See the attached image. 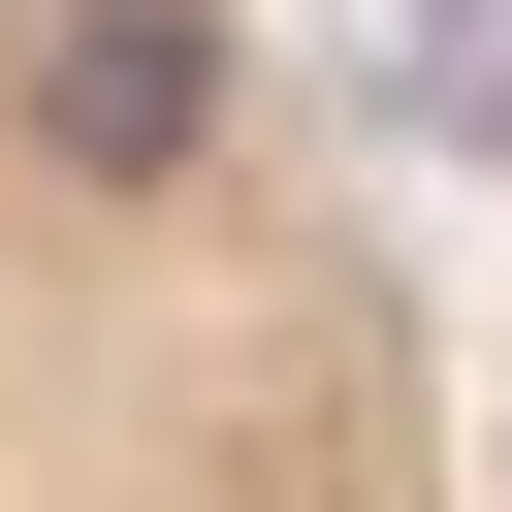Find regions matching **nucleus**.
Listing matches in <instances>:
<instances>
[{
  "instance_id": "f257e3e1",
  "label": "nucleus",
  "mask_w": 512,
  "mask_h": 512,
  "mask_svg": "<svg viewBox=\"0 0 512 512\" xmlns=\"http://www.w3.org/2000/svg\"><path fill=\"white\" fill-rule=\"evenodd\" d=\"M0 512H480V320L256 0H0Z\"/></svg>"
},
{
  "instance_id": "f03ea898",
  "label": "nucleus",
  "mask_w": 512,
  "mask_h": 512,
  "mask_svg": "<svg viewBox=\"0 0 512 512\" xmlns=\"http://www.w3.org/2000/svg\"><path fill=\"white\" fill-rule=\"evenodd\" d=\"M480 512H512V288H480Z\"/></svg>"
}]
</instances>
